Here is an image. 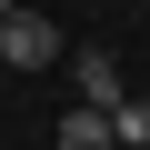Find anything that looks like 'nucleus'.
<instances>
[{"instance_id":"obj_1","label":"nucleus","mask_w":150,"mask_h":150,"mask_svg":"<svg viewBox=\"0 0 150 150\" xmlns=\"http://www.w3.org/2000/svg\"><path fill=\"white\" fill-rule=\"evenodd\" d=\"M0 60H10V70H50V60H60L50 10H20V0H10V10H0Z\"/></svg>"},{"instance_id":"obj_2","label":"nucleus","mask_w":150,"mask_h":150,"mask_svg":"<svg viewBox=\"0 0 150 150\" xmlns=\"http://www.w3.org/2000/svg\"><path fill=\"white\" fill-rule=\"evenodd\" d=\"M80 100H90V110L130 100V90H120V60H110V50H80Z\"/></svg>"},{"instance_id":"obj_3","label":"nucleus","mask_w":150,"mask_h":150,"mask_svg":"<svg viewBox=\"0 0 150 150\" xmlns=\"http://www.w3.org/2000/svg\"><path fill=\"white\" fill-rule=\"evenodd\" d=\"M60 150H120V140H110V110H90V100H80V110L60 120Z\"/></svg>"},{"instance_id":"obj_4","label":"nucleus","mask_w":150,"mask_h":150,"mask_svg":"<svg viewBox=\"0 0 150 150\" xmlns=\"http://www.w3.org/2000/svg\"><path fill=\"white\" fill-rule=\"evenodd\" d=\"M110 140L120 150H150V100H110Z\"/></svg>"}]
</instances>
